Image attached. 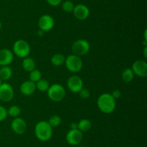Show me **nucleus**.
<instances>
[{"label":"nucleus","mask_w":147,"mask_h":147,"mask_svg":"<svg viewBox=\"0 0 147 147\" xmlns=\"http://www.w3.org/2000/svg\"><path fill=\"white\" fill-rule=\"evenodd\" d=\"M144 56L145 58H147V47L145 46L144 48Z\"/></svg>","instance_id":"2f4dec72"},{"label":"nucleus","mask_w":147,"mask_h":147,"mask_svg":"<svg viewBox=\"0 0 147 147\" xmlns=\"http://www.w3.org/2000/svg\"><path fill=\"white\" fill-rule=\"evenodd\" d=\"M30 52L31 47L26 40L20 39L14 42L13 45V53H14L17 57L24 59L29 56Z\"/></svg>","instance_id":"20e7f679"},{"label":"nucleus","mask_w":147,"mask_h":147,"mask_svg":"<svg viewBox=\"0 0 147 147\" xmlns=\"http://www.w3.org/2000/svg\"><path fill=\"white\" fill-rule=\"evenodd\" d=\"M66 68L72 73H78L83 68V61L80 57L74 54L69 55L65 61Z\"/></svg>","instance_id":"39448f33"},{"label":"nucleus","mask_w":147,"mask_h":147,"mask_svg":"<svg viewBox=\"0 0 147 147\" xmlns=\"http://www.w3.org/2000/svg\"><path fill=\"white\" fill-rule=\"evenodd\" d=\"M47 96L54 102H60L65 98L66 95L65 89L60 84H53L50 85L47 91Z\"/></svg>","instance_id":"7ed1b4c3"},{"label":"nucleus","mask_w":147,"mask_h":147,"mask_svg":"<svg viewBox=\"0 0 147 147\" xmlns=\"http://www.w3.org/2000/svg\"><path fill=\"white\" fill-rule=\"evenodd\" d=\"M14 59V53L7 48L0 50V66H5L11 64Z\"/></svg>","instance_id":"4468645a"},{"label":"nucleus","mask_w":147,"mask_h":147,"mask_svg":"<svg viewBox=\"0 0 147 147\" xmlns=\"http://www.w3.org/2000/svg\"><path fill=\"white\" fill-rule=\"evenodd\" d=\"M12 70L9 66H2L0 69V78L3 81H8L12 76Z\"/></svg>","instance_id":"f3484780"},{"label":"nucleus","mask_w":147,"mask_h":147,"mask_svg":"<svg viewBox=\"0 0 147 147\" xmlns=\"http://www.w3.org/2000/svg\"><path fill=\"white\" fill-rule=\"evenodd\" d=\"M90 50V43L84 39H80L75 42L72 46V52L76 56H83L87 54Z\"/></svg>","instance_id":"423d86ee"},{"label":"nucleus","mask_w":147,"mask_h":147,"mask_svg":"<svg viewBox=\"0 0 147 147\" xmlns=\"http://www.w3.org/2000/svg\"><path fill=\"white\" fill-rule=\"evenodd\" d=\"M83 133L78 129H70L66 134V141L71 146H76L83 140Z\"/></svg>","instance_id":"1a4fd4ad"},{"label":"nucleus","mask_w":147,"mask_h":147,"mask_svg":"<svg viewBox=\"0 0 147 147\" xmlns=\"http://www.w3.org/2000/svg\"><path fill=\"white\" fill-rule=\"evenodd\" d=\"M22 65L23 69L27 72H30L32 70H34V69H35V61H34V59L30 57H28V56L23 59Z\"/></svg>","instance_id":"dca6fc26"},{"label":"nucleus","mask_w":147,"mask_h":147,"mask_svg":"<svg viewBox=\"0 0 147 147\" xmlns=\"http://www.w3.org/2000/svg\"><path fill=\"white\" fill-rule=\"evenodd\" d=\"M46 1L52 7H57L62 2V0H46Z\"/></svg>","instance_id":"cd10ccee"},{"label":"nucleus","mask_w":147,"mask_h":147,"mask_svg":"<svg viewBox=\"0 0 147 147\" xmlns=\"http://www.w3.org/2000/svg\"><path fill=\"white\" fill-rule=\"evenodd\" d=\"M98 109L105 114H110L116 109V99L112 97L111 94L103 93L98 97L97 100Z\"/></svg>","instance_id":"f257e3e1"},{"label":"nucleus","mask_w":147,"mask_h":147,"mask_svg":"<svg viewBox=\"0 0 147 147\" xmlns=\"http://www.w3.org/2000/svg\"><path fill=\"white\" fill-rule=\"evenodd\" d=\"M1 27H2V24H1V21H0V30H1Z\"/></svg>","instance_id":"72a5a7b5"},{"label":"nucleus","mask_w":147,"mask_h":147,"mask_svg":"<svg viewBox=\"0 0 147 147\" xmlns=\"http://www.w3.org/2000/svg\"><path fill=\"white\" fill-rule=\"evenodd\" d=\"M65 57L64 55L61 53H56L54 54L51 58V63L55 66H60L65 63Z\"/></svg>","instance_id":"aec40b11"},{"label":"nucleus","mask_w":147,"mask_h":147,"mask_svg":"<svg viewBox=\"0 0 147 147\" xmlns=\"http://www.w3.org/2000/svg\"><path fill=\"white\" fill-rule=\"evenodd\" d=\"M11 130L18 135H22L27 131V122L22 118H14L11 123Z\"/></svg>","instance_id":"f8f14e48"},{"label":"nucleus","mask_w":147,"mask_h":147,"mask_svg":"<svg viewBox=\"0 0 147 147\" xmlns=\"http://www.w3.org/2000/svg\"><path fill=\"white\" fill-rule=\"evenodd\" d=\"M34 133L38 140L41 141H47L52 138L53 128L47 121H40L34 127Z\"/></svg>","instance_id":"f03ea898"},{"label":"nucleus","mask_w":147,"mask_h":147,"mask_svg":"<svg viewBox=\"0 0 147 147\" xmlns=\"http://www.w3.org/2000/svg\"><path fill=\"white\" fill-rule=\"evenodd\" d=\"M75 5L70 0H66L62 3V9L65 12H73Z\"/></svg>","instance_id":"b1692460"},{"label":"nucleus","mask_w":147,"mask_h":147,"mask_svg":"<svg viewBox=\"0 0 147 147\" xmlns=\"http://www.w3.org/2000/svg\"><path fill=\"white\" fill-rule=\"evenodd\" d=\"M14 97V89L8 83L3 82L0 86V100L3 102H9Z\"/></svg>","instance_id":"9d476101"},{"label":"nucleus","mask_w":147,"mask_h":147,"mask_svg":"<svg viewBox=\"0 0 147 147\" xmlns=\"http://www.w3.org/2000/svg\"><path fill=\"white\" fill-rule=\"evenodd\" d=\"M3 82H4V81H3L2 79H1V78H0V86H1V85L2 84H3Z\"/></svg>","instance_id":"473e14b6"},{"label":"nucleus","mask_w":147,"mask_h":147,"mask_svg":"<svg viewBox=\"0 0 147 147\" xmlns=\"http://www.w3.org/2000/svg\"><path fill=\"white\" fill-rule=\"evenodd\" d=\"M78 93H79V95H80V97L82 98V99H88V98L90 97V91H89L88 89H86V88H83V89H82Z\"/></svg>","instance_id":"a878e982"},{"label":"nucleus","mask_w":147,"mask_h":147,"mask_svg":"<svg viewBox=\"0 0 147 147\" xmlns=\"http://www.w3.org/2000/svg\"><path fill=\"white\" fill-rule=\"evenodd\" d=\"M67 86L73 93H78L83 88V79L78 75H73L67 79Z\"/></svg>","instance_id":"0eeeda50"},{"label":"nucleus","mask_w":147,"mask_h":147,"mask_svg":"<svg viewBox=\"0 0 147 147\" xmlns=\"http://www.w3.org/2000/svg\"><path fill=\"white\" fill-rule=\"evenodd\" d=\"M134 78V74L132 69L130 68L124 69L122 72L121 79L125 83H129V82H132Z\"/></svg>","instance_id":"a211bd4d"},{"label":"nucleus","mask_w":147,"mask_h":147,"mask_svg":"<svg viewBox=\"0 0 147 147\" xmlns=\"http://www.w3.org/2000/svg\"><path fill=\"white\" fill-rule=\"evenodd\" d=\"M21 113V109L18 105H12L7 110V115L13 118H17Z\"/></svg>","instance_id":"5701e85b"},{"label":"nucleus","mask_w":147,"mask_h":147,"mask_svg":"<svg viewBox=\"0 0 147 147\" xmlns=\"http://www.w3.org/2000/svg\"><path fill=\"white\" fill-rule=\"evenodd\" d=\"M45 33V32H44V31H43V30H40H40H39L38 31H37V35L39 36V37H42V36H44Z\"/></svg>","instance_id":"c756f323"},{"label":"nucleus","mask_w":147,"mask_h":147,"mask_svg":"<svg viewBox=\"0 0 147 147\" xmlns=\"http://www.w3.org/2000/svg\"><path fill=\"white\" fill-rule=\"evenodd\" d=\"M36 89H38L41 92H47V89L50 87V83L47 80L44 79H41L35 83Z\"/></svg>","instance_id":"412c9836"},{"label":"nucleus","mask_w":147,"mask_h":147,"mask_svg":"<svg viewBox=\"0 0 147 147\" xmlns=\"http://www.w3.org/2000/svg\"><path fill=\"white\" fill-rule=\"evenodd\" d=\"M134 75L144 78L147 76V63L145 61L137 60L134 62L131 68Z\"/></svg>","instance_id":"9b49d317"},{"label":"nucleus","mask_w":147,"mask_h":147,"mask_svg":"<svg viewBox=\"0 0 147 147\" xmlns=\"http://www.w3.org/2000/svg\"><path fill=\"white\" fill-rule=\"evenodd\" d=\"M29 78H30V80L32 82L36 83L37 82H38L40 79H42V73L40 70L38 69H34L32 71L30 72V74H29Z\"/></svg>","instance_id":"4be33fe9"},{"label":"nucleus","mask_w":147,"mask_h":147,"mask_svg":"<svg viewBox=\"0 0 147 147\" xmlns=\"http://www.w3.org/2000/svg\"><path fill=\"white\" fill-rule=\"evenodd\" d=\"M70 129H78V124L76 122L70 124Z\"/></svg>","instance_id":"7c9ffc66"},{"label":"nucleus","mask_w":147,"mask_h":147,"mask_svg":"<svg viewBox=\"0 0 147 147\" xmlns=\"http://www.w3.org/2000/svg\"><path fill=\"white\" fill-rule=\"evenodd\" d=\"M76 18L79 20H85L89 17L90 10L86 5L83 4H79L75 6L73 11Z\"/></svg>","instance_id":"ddd939ff"},{"label":"nucleus","mask_w":147,"mask_h":147,"mask_svg":"<svg viewBox=\"0 0 147 147\" xmlns=\"http://www.w3.org/2000/svg\"><path fill=\"white\" fill-rule=\"evenodd\" d=\"M36 84L34 82L30 80L25 81L20 85V90L22 95L26 96L32 95L36 91Z\"/></svg>","instance_id":"2eb2a0df"},{"label":"nucleus","mask_w":147,"mask_h":147,"mask_svg":"<svg viewBox=\"0 0 147 147\" xmlns=\"http://www.w3.org/2000/svg\"><path fill=\"white\" fill-rule=\"evenodd\" d=\"M111 95L115 99H119V98L121 97V92L119 89H115V90H113V92L111 93Z\"/></svg>","instance_id":"c85d7f7f"},{"label":"nucleus","mask_w":147,"mask_h":147,"mask_svg":"<svg viewBox=\"0 0 147 147\" xmlns=\"http://www.w3.org/2000/svg\"><path fill=\"white\" fill-rule=\"evenodd\" d=\"M77 124L78 129L80 130L82 133L87 132L91 128L92 126L91 122L88 119H81Z\"/></svg>","instance_id":"6ab92c4d"},{"label":"nucleus","mask_w":147,"mask_h":147,"mask_svg":"<svg viewBox=\"0 0 147 147\" xmlns=\"http://www.w3.org/2000/svg\"><path fill=\"white\" fill-rule=\"evenodd\" d=\"M38 26L44 32L50 31L55 26L54 18L50 14H43L39 19Z\"/></svg>","instance_id":"6e6552de"},{"label":"nucleus","mask_w":147,"mask_h":147,"mask_svg":"<svg viewBox=\"0 0 147 147\" xmlns=\"http://www.w3.org/2000/svg\"><path fill=\"white\" fill-rule=\"evenodd\" d=\"M7 115V110L4 106L0 105V122L4 120Z\"/></svg>","instance_id":"bb28decb"},{"label":"nucleus","mask_w":147,"mask_h":147,"mask_svg":"<svg viewBox=\"0 0 147 147\" xmlns=\"http://www.w3.org/2000/svg\"><path fill=\"white\" fill-rule=\"evenodd\" d=\"M62 119L59 115H54L53 116H51L49 119V120L47 121L48 123L51 125L52 128L53 127H57L60 125V124L61 123Z\"/></svg>","instance_id":"393cba45"}]
</instances>
